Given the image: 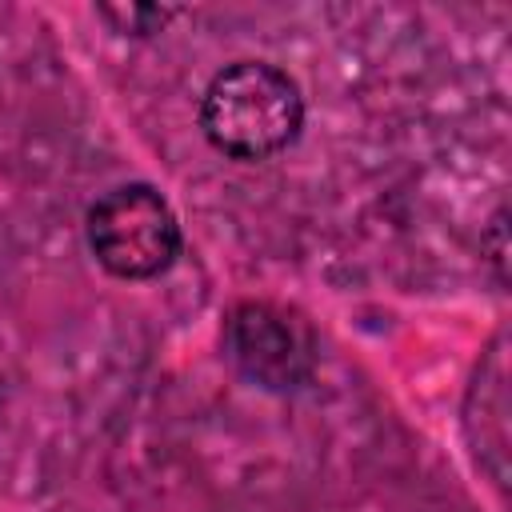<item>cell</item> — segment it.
Here are the masks:
<instances>
[{
    "label": "cell",
    "mask_w": 512,
    "mask_h": 512,
    "mask_svg": "<svg viewBox=\"0 0 512 512\" xmlns=\"http://www.w3.org/2000/svg\"><path fill=\"white\" fill-rule=\"evenodd\" d=\"M464 436L472 444L476 464L488 472L496 488L508 480V352L504 332L492 336V344L480 352V364L472 372L468 396H464Z\"/></svg>",
    "instance_id": "obj_4"
},
{
    "label": "cell",
    "mask_w": 512,
    "mask_h": 512,
    "mask_svg": "<svg viewBox=\"0 0 512 512\" xmlns=\"http://www.w3.org/2000/svg\"><path fill=\"white\" fill-rule=\"evenodd\" d=\"M84 240L96 264L116 280H156L184 248L172 204L140 180L116 184L88 204Z\"/></svg>",
    "instance_id": "obj_2"
},
{
    "label": "cell",
    "mask_w": 512,
    "mask_h": 512,
    "mask_svg": "<svg viewBox=\"0 0 512 512\" xmlns=\"http://www.w3.org/2000/svg\"><path fill=\"white\" fill-rule=\"evenodd\" d=\"M100 16L104 20H112L116 24V32H124L128 36V28H132V36H148V32H160L164 28V20L172 16V8H100Z\"/></svg>",
    "instance_id": "obj_5"
},
{
    "label": "cell",
    "mask_w": 512,
    "mask_h": 512,
    "mask_svg": "<svg viewBox=\"0 0 512 512\" xmlns=\"http://www.w3.org/2000/svg\"><path fill=\"white\" fill-rule=\"evenodd\" d=\"M304 128L300 84L268 60H232L200 92V132L228 160H268Z\"/></svg>",
    "instance_id": "obj_1"
},
{
    "label": "cell",
    "mask_w": 512,
    "mask_h": 512,
    "mask_svg": "<svg viewBox=\"0 0 512 512\" xmlns=\"http://www.w3.org/2000/svg\"><path fill=\"white\" fill-rule=\"evenodd\" d=\"M224 356L236 372L268 392H296L316 372L312 324L272 300H240L224 316Z\"/></svg>",
    "instance_id": "obj_3"
}]
</instances>
